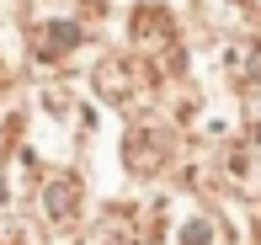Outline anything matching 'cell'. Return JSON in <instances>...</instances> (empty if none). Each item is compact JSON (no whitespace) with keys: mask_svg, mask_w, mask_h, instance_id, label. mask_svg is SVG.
Returning a JSON list of instances; mask_svg holds the SVG:
<instances>
[{"mask_svg":"<svg viewBox=\"0 0 261 245\" xmlns=\"http://www.w3.org/2000/svg\"><path fill=\"white\" fill-rule=\"evenodd\" d=\"M224 69H229L240 86H261V38H234L224 48Z\"/></svg>","mask_w":261,"mask_h":245,"instance_id":"1","label":"cell"},{"mask_svg":"<svg viewBox=\"0 0 261 245\" xmlns=\"http://www.w3.org/2000/svg\"><path fill=\"white\" fill-rule=\"evenodd\" d=\"M229 176H234L240 192H256V186H261V166L245 155V149H234V155H229Z\"/></svg>","mask_w":261,"mask_h":245,"instance_id":"2","label":"cell"}]
</instances>
